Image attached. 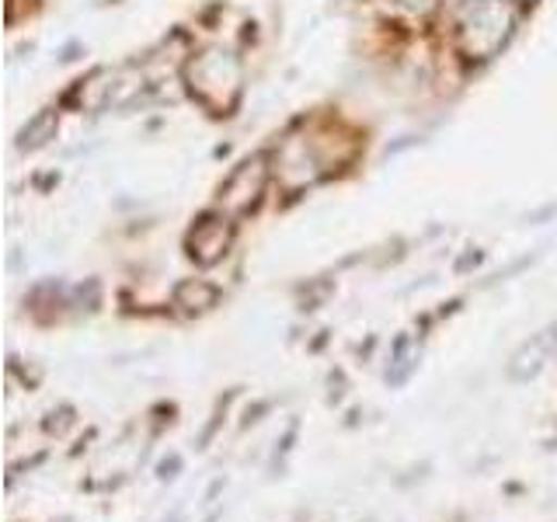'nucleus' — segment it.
Masks as SVG:
<instances>
[{"label": "nucleus", "mask_w": 557, "mask_h": 522, "mask_svg": "<svg viewBox=\"0 0 557 522\" xmlns=\"http://www.w3.org/2000/svg\"><path fill=\"white\" fill-rule=\"evenodd\" d=\"M516 11L505 0H463L457 11V39L470 60H492L509 42Z\"/></svg>", "instance_id": "nucleus-1"}, {"label": "nucleus", "mask_w": 557, "mask_h": 522, "mask_svg": "<svg viewBox=\"0 0 557 522\" xmlns=\"http://www.w3.org/2000/svg\"><path fill=\"white\" fill-rule=\"evenodd\" d=\"M52 133H57V115L42 112V115H35L28 126L22 129V136H17V147H22V150H39Z\"/></svg>", "instance_id": "nucleus-5"}, {"label": "nucleus", "mask_w": 557, "mask_h": 522, "mask_svg": "<svg viewBox=\"0 0 557 522\" xmlns=\"http://www.w3.org/2000/svg\"><path fill=\"white\" fill-rule=\"evenodd\" d=\"M265 182H269L265 153H255L244 164H237L231 178L220 185V202L226 209H234V213H244V209H251L261 191H265Z\"/></svg>", "instance_id": "nucleus-3"}, {"label": "nucleus", "mask_w": 557, "mask_h": 522, "mask_svg": "<svg viewBox=\"0 0 557 522\" xmlns=\"http://www.w3.org/2000/svg\"><path fill=\"white\" fill-rule=\"evenodd\" d=\"M188 91L202 109L226 115L240 98V63L223 49H206L185 66Z\"/></svg>", "instance_id": "nucleus-2"}, {"label": "nucleus", "mask_w": 557, "mask_h": 522, "mask_svg": "<svg viewBox=\"0 0 557 522\" xmlns=\"http://www.w3.org/2000/svg\"><path fill=\"white\" fill-rule=\"evenodd\" d=\"M226 244H231V223L220 220V216H206L196 223V231L188 234V248H191V258H199V261H216L223 251H226Z\"/></svg>", "instance_id": "nucleus-4"}]
</instances>
